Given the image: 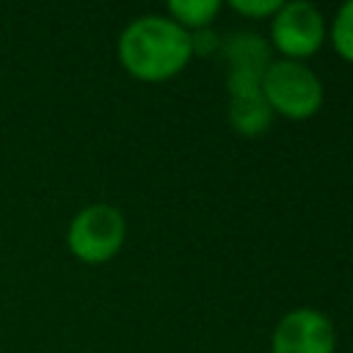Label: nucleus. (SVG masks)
Listing matches in <instances>:
<instances>
[{
    "label": "nucleus",
    "mask_w": 353,
    "mask_h": 353,
    "mask_svg": "<svg viewBox=\"0 0 353 353\" xmlns=\"http://www.w3.org/2000/svg\"><path fill=\"white\" fill-rule=\"evenodd\" d=\"M116 55L130 77L141 83H163L190 63L193 36L165 14H141L121 28Z\"/></svg>",
    "instance_id": "1"
},
{
    "label": "nucleus",
    "mask_w": 353,
    "mask_h": 353,
    "mask_svg": "<svg viewBox=\"0 0 353 353\" xmlns=\"http://www.w3.org/2000/svg\"><path fill=\"white\" fill-rule=\"evenodd\" d=\"M262 97L273 116L303 121L323 108L325 88L306 61L273 58L262 74Z\"/></svg>",
    "instance_id": "2"
},
{
    "label": "nucleus",
    "mask_w": 353,
    "mask_h": 353,
    "mask_svg": "<svg viewBox=\"0 0 353 353\" xmlns=\"http://www.w3.org/2000/svg\"><path fill=\"white\" fill-rule=\"evenodd\" d=\"M127 240V218L108 201H94L77 210L66 226V248L83 265L110 262Z\"/></svg>",
    "instance_id": "3"
},
{
    "label": "nucleus",
    "mask_w": 353,
    "mask_h": 353,
    "mask_svg": "<svg viewBox=\"0 0 353 353\" xmlns=\"http://www.w3.org/2000/svg\"><path fill=\"white\" fill-rule=\"evenodd\" d=\"M270 22V50L279 58L306 61L328 41V22L323 11L309 0H287L268 19Z\"/></svg>",
    "instance_id": "4"
},
{
    "label": "nucleus",
    "mask_w": 353,
    "mask_h": 353,
    "mask_svg": "<svg viewBox=\"0 0 353 353\" xmlns=\"http://www.w3.org/2000/svg\"><path fill=\"white\" fill-rule=\"evenodd\" d=\"M336 328L328 314L312 306L290 309L270 334V353H334Z\"/></svg>",
    "instance_id": "5"
},
{
    "label": "nucleus",
    "mask_w": 353,
    "mask_h": 353,
    "mask_svg": "<svg viewBox=\"0 0 353 353\" xmlns=\"http://www.w3.org/2000/svg\"><path fill=\"white\" fill-rule=\"evenodd\" d=\"M226 97H229V124L243 138H259L273 124V113L262 97V74L251 72H226Z\"/></svg>",
    "instance_id": "6"
},
{
    "label": "nucleus",
    "mask_w": 353,
    "mask_h": 353,
    "mask_svg": "<svg viewBox=\"0 0 353 353\" xmlns=\"http://www.w3.org/2000/svg\"><path fill=\"white\" fill-rule=\"evenodd\" d=\"M223 58H226V72H251V74H265V69L273 61L270 41L256 33V30H237L223 39Z\"/></svg>",
    "instance_id": "7"
},
{
    "label": "nucleus",
    "mask_w": 353,
    "mask_h": 353,
    "mask_svg": "<svg viewBox=\"0 0 353 353\" xmlns=\"http://www.w3.org/2000/svg\"><path fill=\"white\" fill-rule=\"evenodd\" d=\"M218 14H221V0H171L165 6V17H171L188 33L210 30Z\"/></svg>",
    "instance_id": "8"
},
{
    "label": "nucleus",
    "mask_w": 353,
    "mask_h": 353,
    "mask_svg": "<svg viewBox=\"0 0 353 353\" xmlns=\"http://www.w3.org/2000/svg\"><path fill=\"white\" fill-rule=\"evenodd\" d=\"M328 39H331L334 52L342 61L353 63V0H347L336 8V14L328 25Z\"/></svg>",
    "instance_id": "9"
},
{
    "label": "nucleus",
    "mask_w": 353,
    "mask_h": 353,
    "mask_svg": "<svg viewBox=\"0 0 353 353\" xmlns=\"http://www.w3.org/2000/svg\"><path fill=\"white\" fill-rule=\"evenodd\" d=\"M281 0H232L229 8L245 19H270L279 11Z\"/></svg>",
    "instance_id": "10"
}]
</instances>
